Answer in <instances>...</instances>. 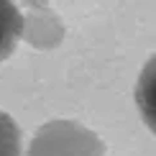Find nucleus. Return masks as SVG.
<instances>
[{
    "label": "nucleus",
    "instance_id": "1",
    "mask_svg": "<svg viewBox=\"0 0 156 156\" xmlns=\"http://www.w3.org/2000/svg\"><path fill=\"white\" fill-rule=\"evenodd\" d=\"M28 156H105V144L72 120H54L36 133Z\"/></svg>",
    "mask_w": 156,
    "mask_h": 156
},
{
    "label": "nucleus",
    "instance_id": "2",
    "mask_svg": "<svg viewBox=\"0 0 156 156\" xmlns=\"http://www.w3.org/2000/svg\"><path fill=\"white\" fill-rule=\"evenodd\" d=\"M31 10V18H28V26H26V38H28L34 46L38 49H49V46H56L59 38L64 34L59 18L49 10L46 0H23Z\"/></svg>",
    "mask_w": 156,
    "mask_h": 156
},
{
    "label": "nucleus",
    "instance_id": "4",
    "mask_svg": "<svg viewBox=\"0 0 156 156\" xmlns=\"http://www.w3.org/2000/svg\"><path fill=\"white\" fill-rule=\"evenodd\" d=\"M26 21L13 0H0V62H5L16 51L18 38L23 36Z\"/></svg>",
    "mask_w": 156,
    "mask_h": 156
},
{
    "label": "nucleus",
    "instance_id": "3",
    "mask_svg": "<svg viewBox=\"0 0 156 156\" xmlns=\"http://www.w3.org/2000/svg\"><path fill=\"white\" fill-rule=\"evenodd\" d=\"M136 105L144 123L156 133V54L141 69L138 84H136Z\"/></svg>",
    "mask_w": 156,
    "mask_h": 156
},
{
    "label": "nucleus",
    "instance_id": "5",
    "mask_svg": "<svg viewBox=\"0 0 156 156\" xmlns=\"http://www.w3.org/2000/svg\"><path fill=\"white\" fill-rule=\"evenodd\" d=\"M0 156H21V131L3 110H0Z\"/></svg>",
    "mask_w": 156,
    "mask_h": 156
}]
</instances>
